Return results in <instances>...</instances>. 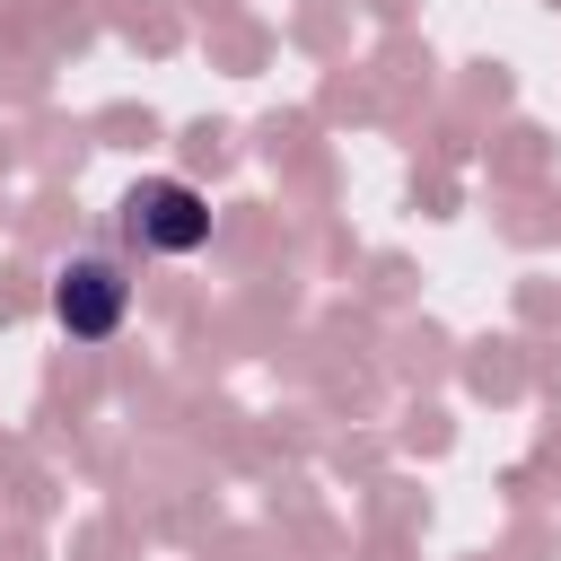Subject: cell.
I'll return each mask as SVG.
<instances>
[{"label":"cell","instance_id":"cell-2","mask_svg":"<svg viewBox=\"0 0 561 561\" xmlns=\"http://www.w3.org/2000/svg\"><path fill=\"white\" fill-rule=\"evenodd\" d=\"M123 307H131V289H123V272L114 263H61L53 272V316H61V333L70 342H105L114 324H123Z\"/></svg>","mask_w":561,"mask_h":561},{"label":"cell","instance_id":"cell-1","mask_svg":"<svg viewBox=\"0 0 561 561\" xmlns=\"http://www.w3.org/2000/svg\"><path fill=\"white\" fill-rule=\"evenodd\" d=\"M123 237H131L140 254H193V245L210 237V202H202L184 175H140V184L123 193Z\"/></svg>","mask_w":561,"mask_h":561}]
</instances>
